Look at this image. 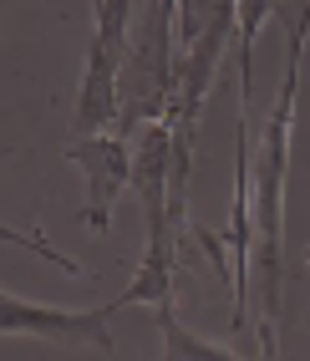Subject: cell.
Here are the masks:
<instances>
[{
    "label": "cell",
    "mask_w": 310,
    "mask_h": 361,
    "mask_svg": "<svg viewBox=\"0 0 310 361\" xmlns=\"http://www.w3.org/2000/svg\"><path fill=\"white\" fill-rule=\"evenodd\" d=\"M310 36H285V77L275 87V107L259 128V148L249 158L254 194V280H259V356H280V270H285V173H290V133L300 102V51Z\"/></svg>",
    "instance_id": "1"
},
{
    "label": "cell",
    "mask_w": 310,
    "mask_h": 361,
    "mask_svg": "<svg viewBox=\"0 0 310 361\" xmlns=\"http://www.w3.org/2000/svg\"><path fill=\"white\" fill-rule=\"evenodd\" d=\"M128 20H132V0H97V36H92L77 112H71V133L77 137L117 128V112H123V61L132 46Z\"/></svg>",
    "instance_id": "2"
},
{
    "label": "cell",
    "mask_w": 310,
    "mask_h": 361,
    "mask_svg": "<svg viewBox=\"0 0 310 361\" xmlns=\"http://www.w3.org/2000/svg\"><path fill=\"white\" fill-rule=\"evenodd\" d=\"M123 310V300L92 305V310H61V305H36L26 295L6 290L0 295V336L16 341V336H36V341H56V346H92L102 356H117L112 341V316Z\"/></svg>",
    "instance_id": "3"
},
{
    "label": "cell",
    "mask_w": 310,
    "mask_h": 361,
    "mask_svg": "<svg viewBox=\"0 0 310 361\" xmlns=\"http://www.w3.org/2000/svg\"><path fill=\"white\" fill-rule=\"evenodd\" d=\"M66 158L82 168V183H87V204H82V219L92 229H107L112 224V204L123 199V188H132V148H128V133H82L77 142L66 148Z\"/></svg>",
    "instance_id": "4"
},
{
    "label": "cell",
    "mask_w": 310,
    "mask_h": 361,
    "mask_svg": "<svg viewBox=\"0 0 310 361\" xmlns=\"http://www.w3.org/2000/svg\"><path fill=\"white\" fill-rule=\"evenodd\" d=\"M153 316H158V331H163V356H168V361H234V356H240L234 346L204 341L199 331H188V326L178 321L173 300H168V305H153Z\"/></svg>",
    "instance_id": "5"
},
{
    "label": "cell",
    "mask_w": 310,
    "mask_h": 361,
    "mask_svg": "<svg viewBox=\"0 0 310 361\" xmlns=\"http://www.w3.org/2000/svg\"><path fill=\"white\" fill-rule=\"evenodd\" d=\"M305 264H310V245H305Z\"/></svg>",
    "instance_id": "6"
}]
</instances>
